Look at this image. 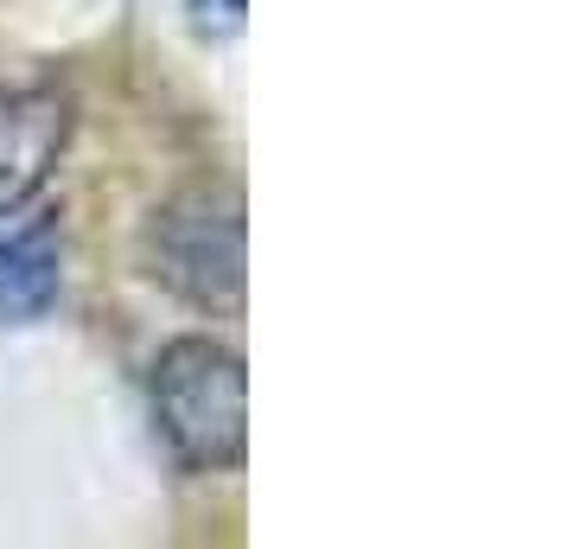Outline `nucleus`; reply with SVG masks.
Here are the masks:
<instances>
[{"label":"nucleus","mask_w":567,"mask_h":549,"mask_svg":"<svg viewBox=\"0 0 567 549\" xmlns=\"http://www.w3.org/2000/svg\"><path fill=\"white\" fill-rule=\"evenodd\" d=\"M147 409L166 454L185 472H230L249 454V370L243 352L210 333L159 345L147 370Z\"/></svg>","instance_id":"f257e3e1"},{"label":"nucleus","mask_w":567,"mask_h":549,"mask_svg":"<svg viewBox=\"0 0 567 549\" xmlns=\"http://www.w3.org/2000/svg\"><path fill=\"white\" fill-rule=\"evenodd\" d=\"M141 262L166 294H179L205 314H236L243 282H249V231H243V199L224 185L179 192L159 205L141 236Z\"/></svg>","instance_id":"f03ea898"},{"label":"nucleus","mask_w":567,"mask_h":549,"mask_svg":"<svg viewBox=\"0 0 567 549\" xmlns=\"http://www.w3.org/2000/svg\"><path fill=\"white\" fill-rule=\"evenodd\" d=\"M78 109L52 83H13L0 90V217L20 211L52 185L58 160L71 148Z\"/></svg>","instance_id":"7ed1b4c3"},{"label":"nucleus","mask_w":567,"mask_h":549,"mask_svg":"<svg viewBox=\"0 0 567 549\" xmlns=\"http://www.w3.org/2000/svg\"><path fill=\"white\" fill-rule=\"evenodd\" d=\"M52 301H58L52 224H32V231L0 243V314L7 319H39Z\"/></svg>","instance_id":"20e7f679"},{"label":"nucleus","mask_w":567,"mask_h":549,"mask_svg":"<svg viewBox=\"0 0 567 549\" xmlns=\"http://www.w3.org/2000/svg\"><path fill=\"white\" fill-rule=\"evenodd\" d=\"M198 7H205V20L217 13L224 27H236V20H243V0H198Z\"/></svg>","instance_id":"39448f33"}]
</instances>
